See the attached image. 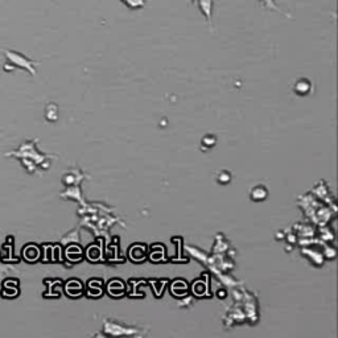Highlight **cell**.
<instances>
[{
  "label": "cell",
  "instance_id": "2",
  "mask_svg": "<svg viewBox=\"0 0 338 338\" xmlns=\"http://www.w3.org/2000/svg\"><path fill=\"white\" fill-rule=\"evenodd\" d=\"M121 2L130 10H139L144 7V0H121Z\"/></svg>",
  "mask_w": 338,
  "mask_h": 338
},
{
  "label": "cell",
  "instance_id": "4",
  "mask_svg": "<svg viewBox=\"0 0 338 338\" xmlns=\"http://www.w3.org/2000/svg\"><path fill=\"white\" fill-rule=\"evenodd\" d=\"M309 87H311V84H309V81L300 80L297 82V84H296L295 90L297 91V93H300V94H305V93H308Z\"/></svg>",
  "mask_w": 338,
  "mask_h": 338
},
{
  "label": "cell",
  "instance_id": "3",
  "mask_svg": "<svg viewBox=\"0 0 338 338\" xmlns=\"http://www.w3.org/2000/svg\"><path fill=\"white\" fill-rule=\"evenodd\" d=\"M259 2H260L261 6H263L265 8H267V10L276 11V12H280V14H283V15H287V14H284V12H283V11L278 7V6H276L275 0H259Z\"/></svg>",
  "mask_w": 338,
  "mask_h": 338
},
{
  "label": "cell",
  "instance_id": "1",
  "mask_svg": "<svg viewBox=\"0 0 338 338\" xmlns=\"http://www.w3.org/2000/svg\"><path fill=\"white\" fill-rule=\"evenodd\" d=\"M198 6H200L202 14L206 17V20L210 21L211 11H213V0H198Z\"/></svg>",
  "mask_w": 338,
  "mask_h": 338
}]
</instances>
